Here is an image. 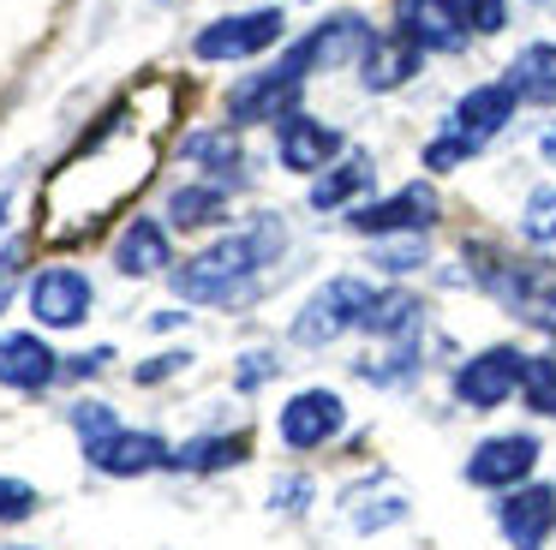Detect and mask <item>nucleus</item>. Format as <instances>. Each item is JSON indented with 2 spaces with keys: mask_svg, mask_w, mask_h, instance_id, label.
I'll return each mask as SVG.
<instances>
[{
  "mask_svg": "<svg viewBox=\"0 0 556 550\" xmlns=\"http://www.w3.org/2000/svg\"><path fill=\"white\" fill-rule=\"evenodd\" d=\"M276 251H281V222L276 215H257L252 227H240V234L204 246L192 263H180V270H174V293H180L186 305H228Z\"/></svg>",
  "mask_w": 556,
  "mask_h": 550,
  "instance_id": "f257e3e1",
  "label": "nucleus"
},
{
  "mask_svg": "<svg viewBox=\"0 0 556 550\" xmlns=\"http://www.w3.org/2000/svg\"><path fill=\"white\" fill-rule=\"evenodd\" d=\"M371 305H377V287H365L359 275H336V282L317 287V293L305 299V311L293 317V341L324 347V341H336V335H348V329H365Z\"/></svg>",
  "mask_w": 556,
  "mask_h": 550,
  "instance_id": "f03ea898",
  "label": "nucleus"
},
{
  "mask_svg": "<svg viewBox=\"0 0 556 550\" xmlns=\"http://www.w3.org/2000/svg\"><path fill=\"white\" fill-rule=\"evenodd\" d=\"M281 42V12L276 7H257V12H228V18L204 24L192 42L198 60H252L264 48Z\"/></svg>",
  "mask_w": 556,
  "mask_h": 550,
  "instance_id": "7ed1b4c3",
  "label": "nucleus"
},
{
  "mask_svg": "<svg viewBox=\"0 0 556 550\" xmlns=\"http://www.w3.org/2000/svg\"><path fill=\"white\" fill-rule=\"evenodd\" d=\"M371 24L359 18V12H336V18H324L312 36H305L300 48L288 54V66L300 72H317V66H348V60H365V48H371Z\"/></svg>",
  "mask_w": 556,
  "mask_h": 550,
  "instance_id": "20e7f679",
  "label": "nucleus"
},
{
  "mask_svg": "<svg viewBox=\"0 0 556 550\" xmlns=\"http://www.w3.org/2000/svg\"><path fill=\"white\" fill-rule=\"evenodd\" d=\"M532 466H539V437H527V430L484 437L479 449L467 454V478L479 490H515V485L532 478Z\"/></svg>",
  "mask_w": 556,
  "mask_h": 550,
  "instance_id": "39448f33",
  "label": "nucleus"
},
{
  "mask_svg": "<svg viewBox=\"0 0 556 550\" xmlns=\"http://www.w3.org/2000/svg\"><path fill=\"white\" fill-rule=\"evenodd\" d=\"M341 425H348V407H341L336 389H300L276 418V430H281L288 449H324Z\"/></svg>",
  "mask_w": 556,
  "mask_h": 550,
  "instance_id": "423d86ee",
  "label": "nucleus"
},
{
  "mask_svg": "<svg viewBox=\"0 0 556 550\" xmlns=\"http://www.w3.org/2000/svg\"><path fill=\"white\" fill-rule=\"evenodd\" d=\"M520 377H527V359H520L515 347H484L479 359H467V365L455 371V395L467 407H503L508 395L520 389Z\"/></svg>",
  "mask_w": 556,
  "mask_h": 550,
  "instance_id": "0eeeda50",
  "label": "nucleus"
},
{
  "mask_svg": "<svg viewBox=\"0 0 556 550\" xmlns=\"http://www.w3.org/2000/svg\"><path fill=\"white\" fill-rule=\"evenodd\" d=\"M496 526L515 550H544L556 533V490L551 485H515V497H503Z\"/></svg>",
  "mask_w": 556,
  "mask_h": 550,
  "instance_id": "6e6552de",
  "label": "nucleus"
},
{
  "mask_svg": "<svg viewBox=\"0 0 556 550\" xmlns=\"http://www.w3.org/2000/svg\"><path fill=\"white\" fill-rule=\"evenodd\" d=\"M300 84H305V78L288 66V60H281V66L245 78L240 90L228 96V114L240 120V126H257V120H288L293 102H300Z\"/></svg>",
  "mask_w": 556,
  "mask_h": 550,
  "instance_id": "1a4fd4ad",
  "label": "nucleus"
},
{
  "mask_svg": "<svg viewBox=\"0 0 556 550\" xmlns=\"http://www.w3.org/2000/svg\"><path fill=\"white\" fill-rule=\"evenodd\" d=\"M515 108H520V96H515V84H479V90H467L455 102V114H448V126L460 132V138L472 143V150H484V143L496 138V132L515 120Z\"/></svg>",
  "mask_w": 556,
  "mask_h": 550,
  "instance_id": "9d476101",
  "label": "nucleus"
},
{
  "mask_svg": "<svg viewBox=\"0 0 556 550\" xmlns=\"http://www.w3.org/2000/svg\"><path fill=\"white\" fill-rule=\"evenodd\" d=\"M359 234H425L437 222V191L431 186H401L395 198L383 203H365V210L348 215Z\"/></svg>",
  "mask_w": 556,
  "mask_h": 550,
  "instance_id": "9b49d317",
  "label": "nucleus"
},
{
  "mask_svg": "<svg viewBox=\"0 0 556 550\" xmlns=\"http://www.w3.org/2000/svg\"><path fill=\"white\" fill-rule=\"evenodd\" d=\"M30 311L49 329H78L90 317V282L78 270H42L30 282Z\"/></svg>",
  "mask_w": 556,
  "mask_h": 550,
  "instance_id": "f8f14e48",
  "label": "nucleus"
},
{
  "mask_svg": "<svg viewBox=\"0 0 556 550\" xmlns=\"http://www.w3.org/2000/svg\"><path fill=\"white\" fill-rule=\"evenodd\" d=\"M85 454H90V466H102V473H114V478H138V473H150V466L174 461V449L156 430H109V437L90 442Z\"/></svg>",
  "mask_w": 556,
  "mask_h": 550,
  "instance_id": "ddd939ff",
  "label": "nucleus"
},
{
  "mask_svg": "<svg viewBox=\"0 0 556 550\" xmlns=\"http://www.w3.org/2000/svg\"><path fill=\"white\" fill-rule=\"evenodd\" d=\"M401 36H413L431 54H455L472 30L460 18V0H401Z\"/></svg>",
  "mask_w": 556,
  "mask_h": 550,
  "instance_id": "4468645a",
  "label": "nucleus"
},
{
  "mask_svg": "<svg viewBox=\"0 0 556 550\" xmlns=\"http://www.w3.org/2000/svg\"><path fill=\"white\" fill-rule=\"evenodd\" d=\"M336 155H341V132H329L324 120L300 114V108L281 120V167L317 174V167H336Z\"/></svg>",
  "mask_w": 556,
  "mask_h": 550,
  "instance_id": "2eb2a0df",
  "label": "nucleus"
},
{
  "mask_svg": "<svg viewBox=\"0 0 556 550\" xmlns=\"http://www.w3.org/2000/svg\"><path fill=\"white\" fill-rule=\"evenodd\" d=\"M54 371H61V359L49 353V341L42 335H25V329H7L0 335V383L7 389H49Z\"/></svg>",
  "mask_w": 556,
  "mask_h": 550,
  "instance_id": "dca6fc26",
  "label": "nucleus"
},
{
  "mask_svg": "<svg viewBox=\"0 0 556 550\" xmlns=\"http://www.w3.org/2000/svg\"><path fill=\"white\" fill-rule=\"evenodd\" d=\"M341 521L353 533H383V526L407 521V497H401L389 478H365V485L341 490Z\"/></svg>",
  "mask_w": 556,
  "mask_h": 550,
  "instance_id": "f3484780",
  "label": "nucleus"
},
{
  "mask_svg": "<svg viewBox=\"0 0 556 550\" xmlns=\"http://www.w3.org/2000/svg\"><path fill=\"white\" fill-rule=\"evenodd\" d=\"M419 54L425 48L413 42V36H389V42H371L359 60V78L365 90H395V84H407L413 72H419Z\"/></svg>",
  "mask_w": 556,
  "mask_h": 550,
  "instance_id": "a211bd4d",
  "label": "nucleus"
},
{
  "mask_svg": "<svg viewBox=\"0 0 556 550\" xmlns=\"http://www.w3.org/2000/svg\"><path fill=\"white\" fill-rule=\"evenodd\" d=\"M114 263H121L126 275H156V270H168V234H162V222H150V215L126 222V234L114 239Z\"/></svg>",
  "mask_w": 556,
  "mask_h": 550,
  "instance_id": "6ab92c4d",
  "label": "nucleus"
},
{
  "mask_svg": "<svg viewBox=\"0 0 556 550\" xmlns=\"http://www.w3.org/2000/svg\"><path fill=\"white\" fill-rule=\"evenodd\" d=\"M508 84H515L520 102L551 108V102H556V42H532V48H520L515 66H508Z\"/></svg>",
  "mask_w": 556,
  "mask_h": 550,
  "instance_id": "aec40b11",
  "label": "nucleus"
},
{
  "mask_svg": "<svg viewBox=\"0 0 556 550\" xmlns=\"http://www.w3.org/2000/svg\"><path fill=\"white\" fill-rule=\"evenodd\" d=\"M365 186H371V162H365V155H348V162H336L312 186V210H341V203H353Z\"/></svg>",
  "mask_w": 556,
  "mask_h": 550,
  "instance_id": "412c9836",
  "label": "nucleus"
},
{
  "mask_svg": "<svg viewBox=\"0 0 556 550\" xmlns=\"http://www.w3.org/2000/svg\"><path fill=\"white\" fill-rule=\"evenodd\" d=\"M365 329L383 335V341H413V329H419V299H413V293H395V287H389V293H377Z\"/></svg>",
  "mask_w": 556,
  "mask_h": 550,
  "instance_id": "4be33fe9",
  "label": "nucleus"
},
{
  "mask_svg": "<svg viewBox=\"0 0 556 550\" xmlns=\"http://www.w3.org/2000/svg\"><path fill=\"white\" fill-rule=\"evenodd\" d=\"M186 155H192L204 174H216V186L222 179H240V167H245L240 143H233L228 132H192V138H186Z\"/></svg>",
  "mask_w": 556,
  "mask_h": 550,
  "instance_id": "5701e85b",
  "label": "nucleus"
},
{
  "mask_svg": "<svg viewBox=\"0 0 556 550\" xmlns=\"http://www.w3.org/2000/svg\"><path fill=\"white\" fill-rule=\"evenodd\" d=\"M245 461V437H198L186 449H174L168 466H186V473H216V466Z\"/></svg>",
  "mask_w": 556,
  "mask_h": 550,
  "instance_id": "b1692460",
  "label": "nucleus"
},
{
  "mask_svg": "<svg viewBox=\"0 0 556 550\" xmlns=\"http://www.w3.org/2000/svg\"><path fill=\"white\" fill-rule=\"evenodd\" d=\"M222 203H228V191H222V186H180L168 198V215H174V227H204V222H216V215H222Z\"/></svg>",
  "mask_w": 556,
  "mask_h": 550,
  "instance_id": "393cba45",
  "label": "nucleus"
},
{
  "mask_svg": "<svg viewBox=\"0 0 556 550\" xmlns=\"http://www.w3.org/2000/svg\"><path fill=\"white\" fill-rule=\"evenodd\" d=\"M520 234H527L532 246L556 251V191H551V186L527 198V210H520Z\"/></svg>",
  "mask_w": 556,
  "mask_h": 550,
  "instance_id": "a878e982",
  "label": "nucleus"
},
{
  "mask_svg": "<svg viewBox=\"0 0 556 550\" xmlns=\"http://www.w3.org/2000/svg\"><path fill=\"white\" fill-rule=\"evenodd\" d=\"M520 395H527V407H532V413H551V418H556V359H551V353L527 359V377H520Z\"/></svg>",
  "mask_w": 556,
  "mask_h": 550,
  "instance_id": "bb28decb",
  "label": "nucleus"
},
{
  "mask_svg": "<svg viewBox=\"0 0 556 550\" xmlns=\"http://www.w3.org/2000/svg\"><path fill=\"white\" fill-rule=\"evenodd\" d=\"M371 258H377V270H389V275H407V270H419V263L431 258V246H425L419 234H407V239H383V246H377Z\"/></svg>",
  "mask_w": 556,
  "mask_h": 550,
  "instance_id": "cd10ccee",
  "label": "nucleus"
},
{
  "mask_svg": "<svg viewBox=\"0 0 556 550\" xmlns=\"http://www.w3.org/2000/svg\"><path fill=\"white\" fill-rule=\"evenodd\" d=\"M467 155H479V150H472V143L460 138L455 126H443V132H437L431 143H425V167H437V174H448V167H460V162H467Z\"/></svg>",
  "mask_w": 556,
  "mask_h": 550,
  "instance_id": "c85d7f7f",
  "label": "nucleus"
},
{
  "mask_svg": "<svg viewBox=\"0 0 556 550\" xmlns=\"http://www.w3.org/2000/svg\"><path fill=\"white\" fill-rule=\"evenodd\" d=\"M37 490L25 485V478H0V521H30L37 514Z\"/></svg>",
  "mask_w": 556,
  "mask_h": 550,
  "instance_id": "c756f323",
  "label": "nucleus"
},
{
  "mask_svg": "<svg viewBox=\"0 0 556 550\" xmlns=\"http://www.w3.org/2000/svg\"><path fill=\"white\" fill-rule=\"evenodd\" d=\"M460 18H467V30L496 36L508 24V7H503V0H460Z\"/></svg>",
  "mask_w": 556,
  "mask_h": 550,
  "instance_id": "7c9ffc66",
  "label": "nucleus"
},
{
  "mask_svg": "<svg viewBox=\"0 0 556 550\" xmlns=\"http://www.w3.org/2000/svg\"><path fill=\"white\" fill-rule=\"evenodd\" d=\"M73 425H78V437H85V449H90V442H102V437H109V430H121V425H114V413H109V407H73Z\"/></svg>",
  "mask_w": 556,
  "mask_h": 550,
  "instance_id": "2f4dec72",
  "label": "nucleus"
},
{
  "mask_svg": "<svg viewBox=\"0 0 556 550\" xmlns=\"http://www.w3.org/2000/svg\"><path fill=\"white\" fill-rule=\"evenodd\" d=\"M527 317L539 323L544 335H556V287H539V293H532V305H527Z\"/></svg>",
  "mask_w": 556,
  "mask_h": 550,
  "instance_id": "473e14b6",
  "label": "nucleus"
},
{
  "mask_svg": "<svg viewBox=\"0 0 556 550\" xmlns=\"http://www.w3.org/2000/svg\"><path fill=\"white\" fill-rule=\"evenodd\" d=\"M269 371H276V359H269V353H252V359H240V371H233V383H240V389H257V383H264Z\"/></svg>",
  "mask_w": 556,
  "mask_h": 550,
  "instance_id": "72a5a7b5",
  "label": "nucleus"
},
{
  "mask_svg": "<svg viewBox=\"0 0 556 550\" xmlns=\"http://www.w3.org/2000/svg\"><path fill=\"white\" fill-rule=\"evenodd\" d=\"M305 502H312V485H305V478H281L276 485V509H305Z\"/></svg>",
  "mask_w": 556,
  "mask_h": 550,
  "instance_id": "f704fd0d",
  "label": "nucleus"
},
{
  "mask_svg": "<svg viewBox=\"0 0 556 550\" xmlns=\"http://www.w3.org/2000/svg\"><path fill=\"white\" fill-rule=\"evenodd\" d=\"M180 365H186V353H162V359H150V365H138V383H162V377H174Z\"/></svg>",
  "mask_w": 556,
  "mask_h": 550,
  "instance_id": "c9c22d12",
  "label": "nucleus"
},
{
  "mask_svg": "<svg viewBox=\"0 0 556 550\" xmlns=\"http://www.w3.org/2000/svg\"><path fill=\"white\" fill-rule=\"evenodd\" d=\"M13 275H18V258L7 251V258H0V311H7V299H13Z\"/></svg>",
  "mask_w": 556,
  "mask_h": 550,
  "instance_id": "e433bc0d",
  "label": "nucleus"
},
{
  "mask_svg": "<svg viewBox=\"0 0 556 550\" xmlns=\"http://www.w3.org/2000/svg\"><path fill=\"white\" fill-rule=\"evenodd\" d=\"M539 150H544V162H556V126H551V132H544V138H539Z\"/></svg>",
  "mask_w": 556,
  "mask_h": 550,
  "instance_id": "4c0bfd02",
  "label": "nucleus"
},
{
  "mask_svg": "<svg viewBox=\"0 0 556 550\" xmlns=\"http://www.w3.org/2000/svg\"><path fill=\"white\" fill-rule=\"evenodd\" d=\"M0 227H7V191H0Z\"/></svg>",
  "mask_w": 556,
  "mask_h": 550,
  "instance_id": "58836bf2",
  "label": "nucleus"
},
{
  "mask_svg": "<svg viewBox=\"0 0 556 550\" xmlns=\"http://www.w3.org/2000/svg\"><path fill=\"white\" fill-rule=\"evenodd\" d=\"M13 550H18V545H13Z\"/></svg>",
  "mask_w": 556,
  "mask_h": 550,
  "instance_id": "ea45409f",
  "label": "nucleus"
}]
</instances>
